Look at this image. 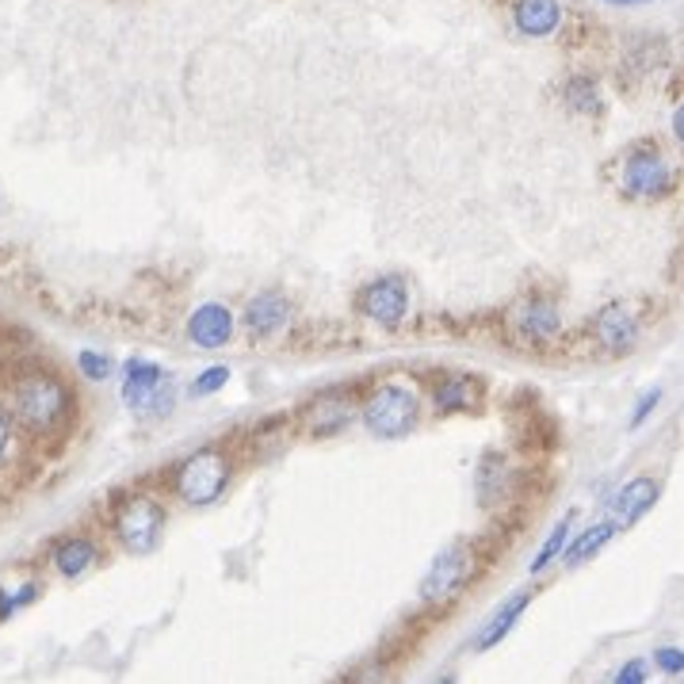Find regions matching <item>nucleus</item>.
Wrapping results in <instances>:
<instances>
[{"mask_svg":"<svg viewBox=\"0 0 684 684\" xmlns=\"http://www.w3.org/2000/svg\"><path fill=\"white\" fill-rule=\"evenodd\" d=\"M616 528H619L616 520H600V525L585 528V532L566 547V566H582V562H589L593 554H597L600 547H605L608 539L616 536Z\"/></svg>","mask_w":684,"mask_h":684,"instance_id":"nucleus-19","label":"nucleus"},{"mask_svg":"<svg viewBox=\"0 0 684 684\" xmlns=\"http://www.w3.org/2000/svg\"><path fill=\"white\" fill-rule=\"evenodd\" d=\"M306 417H310V432H313V437H333V432H341L344 424L352 421V394H344V390L321 394Z\"/></svg>","mask_w":684,"mask_h":684,"instance_id":"nucleus-12","label":"nucleus"},{"mask_svg":"<svg viewBox=\"0 0 684 684\" xmlns=\"http://www.w3.org/2000/svg\"><path fill=\"white\" fill-rule=\"evenodd\" d=\"M161 379H165V372H161L157 364H150V360H131V364H126V379H123V401L131 409L153 406L161 394Z\"/></svg>","mask_w":684,"mask_h":684,"instance_id":"nucleus-11","label":"nucleus"},{"mask_svg":"<svg viewBox=\"0 0 684 684\" xmlns=\"http://www.w3.org/2000/svg\"><path fill=\"white\" fill-rule=\"evenodd\" d=\"M562 92H566L570 108H577V111H597L600 108V92H597V85H593V77H570Z\"/></svg>","mask_w":684,"mask_h":684,"instance_id":"nucleus-21","label":"nucleus"},{"mask_svg":"<svg viewBox=\"0 0 684 684\" xmlns=\"http://www.w3.org/2000/svg\"><path fill=\"white\" fill-rule=\"evenodd\" d=\"M658 401H662V390H647V394H642V398H639V406H635V413H631V424H635V429H639V424L647 421V417H650V409H654Z\"/></svg>","mask_w":684,"mask_h":684,"instance_id":"nucleus-26","label":"nucleus"},{"mask_svg":"<svg viewBox=\"0 0 684 684\" xmlns=\"http://www.w3.org/2000/svg\"><path fill=\"white\" fill-rule=\"evenodd\" d=\"M474 574V551L466 543H452L448 551H440V559L429 566L421 582V600L440 605V600H452Z\"/></svg>","mask_w":684,"mask_h":684,"instance_id":"nucleus-6","label":"nucleus"},{"mask_svg":"<svg viewBox=\"0 0 684 684\" xmlns=\"http://www.w3.org/2000/svg\"><path fill=\"white\" fill-rule=\"evenodd\" d=\"M8 406H12V417L20 424H27L31 432H54L58 424L69 421L77 398L66 386V379L54 372H27L12 383V394H8Z\"/></svg>","mask_w":684,"mask_h":684,"instance_id":"nucleus-1","label":"nucleus"},{"mask_svg":"<svg viewBox=\"0 0 684 684\" xmlns=\"http://www.w3.org/2000/svg\"><path fill=\"white\" fill-rule=\"evenodd\" d=\"M8 444H12V413L0 409V463H4V455H8Z\"/></svg>","mask_w":684,"mask_h":684,"instance_id":"nucleus-28","label":"nucleus"},{"mask_svg":"<svg viewBox=\"0 0 684 684\" xmlns=\"http://www.w3.org/2000/svg\"><path fill=\"white\" fill-rule=\"evenodd\" d=\"M360 409H364L367 432H372V437H379V440L406 437V432L417 424V417H421L417 394L406 390V386H394V383H386V386H379V390H372V398H367Z\"/></svg>","mask_w":684,"mask_h":684,"instance_id":"nucleus-3","label":"nucleus"},{"mask_svg":"<svg viewBox=\"0 0 684 684\" xmlns=\"http://www.w3.org/2000/svg\"><path fill=\"white\" fill-rule=\"evenodd\" d=\"M593 337H597V344L608 352H631L635 341H639V318H635L624 302H611L597 313V321H593Z\"/></svg>","mask_w":684,"mask_h":684,"instance_id":"nucleus-8","label":"nucleus"},{"mask_svg":"<svg viewBox=\"0 0 684 684\" xmlns=\"http://www.w3.org/2000/svg\"><path fill=\"white\" fill-rule=\"evenodd\" d=\"M100 559V551H96V543L88 536H69V539H62L58 547H54V554H51V562H54V570H58L62 577H80L85 574L92 562Z\"/></svg>","mask_w":684,"mask_h":684,"instance_id":"nucleus-17","label":"nucleus"},{"mask_svg":"<svg viewBox=\"0 0 684 684\" xmlns=\"http://www.w3.org/2000/svg\"><path fill=\"white\" fill-rule=\"evenodd\" d=\"M77 367H80V375H85V379H92V383H100V379H108V375H111V360L100 356V352H80Z\"/></svg>","mask_w":684,"mask_h":684,"instance_id":"nucleus-23","label":"nucleus"},{"mask_svg":"<svg viewBox=\"0 0 684 684\" xmlns=\"http://www.w3.org/2000/svg\"><path fill=\"white\" fill-rule=\"evenodd\" d=\"M287 321H291V302H287L284 295H276V291L256 295V299L249 302V310H245V326L253 329L256 337L276 333V329L287 326Z\"/></svg>","mask_w":684,"mask_h":684,"instance_id":"nucleus-14","label":"nucleus"},{"mask_svg":"<svg viewBox=\"0 0 684 684\" xmlns=\"http://www.w3.org/2000/svg\"><path fill=\"white\" fill-rule=\"evenodd\" d=\"M356 306H360V313H364V318L375 321V326L398 329L401 318H406L409 291H406V284H401L398 276H383V279H372V284L360 291Z\"/></svg>","mask_w":684,"mask_h":684,"instance_id":"nucleus-7","label":"nucleus"},{"mask_svg":"<svg viewBox=\"0 0 684 684\" xmlns=\"http://www.w3.org/2000/svg\"><path fill=\"white\" fill-rule=\"evenodd\" d=\"M38 593H43V585H38V582L23 585L20 593H4V589H0V619H8L12 611H20L23 605H31V600H35Z\"/></svg>","mask_w":684,"mask_h":684,"instance_id":"nucleus-22","label":"nucleus"},{"mask_svg":"<svg viewBox=\"0 0 684 684\" xmlns=\"http://www.w3.org/2000/svg\"><path fill=\"white\" fill-rule=\"evenodd\" d=\"M230 471L233 463L222 448H199L176 466V494L188 505H214L230 486Z\"/></svg>","mask_w":684,"mask_h":684,"instance_id":"nucleus-2","label":"nucleus"},{"mask_svg":"<svg viewBox=\"0 0 684 684\" xmlns=\"http://www.w3.org/2000/svg\"><path fill=\"white\" fill-rule=\"evenodd\" d=\"M165 520L168 517H165V509H161V501H153L146 494H134L115 505L111 528H115L119 543L131 554H150L153 547L161 543V536H165Z\"/></svg>","mask_w":684,"mask_h":684,"instance_id":"nucleus-4","label":"nucleus"},{"mask_svg":"<svg viewBox=\"0 0 684 684\" xmlns=\"http://www.w3.org/2000/svg\"><path fill=\"white\" fill-rule=\"evenodd\" d=\"M673 134H677V142L684 146V103H681L677 111H673Z\"/></svg>","mask_w":684,"mask_h":684,"instance_id":"nucleus-29","label":"nucleus"},{"mask_svg":"<svg viewBox=\"0 0 684 684\" xmlns=\"http://www.w3.org/2000/svg\"><path fill=\"white\" fill-rule=\"evenodd\" d=\"M517 326L525 329L528 341H551V337L562 329V318H559V310H554L551 302L532 299L525 310L517 313Z\"/></svg>","mask_w":684,"mask_h":684,"instance_id":"nucleus-18","label":"nucleus"},{"mask_svg":"<svg viewBox=\"0 0 684 684\" xmlns=\"http://www.w3.org/2000/svg\"><path fill=\"white\" fill-rule=\"evenodd\" d=\"M611 684H647V662H627Z\"/></svg>","mask_w":684,"mask_h":684,"instance_id":"nucleus-27","label":"nucleus"},{"mask_svg":"<svg viewBox=\"0 0 684 684\" xmlns=\"http://www.w3.org/2000/svg\"><path fill=\"white\" fill-rule=\"evenodd\" d=\"M608 4H642V0H608Z\"/></svg>","mask_w":684,"mask_h":684,"instance_id":"nucleus-30","label":"nucleus"},{"mask_svg":"<svg viewBox=\"0 0 684 684\" xmlns=\"http://www.w3.org/2000/svg\"><path fill=\"white\" fill-rule=\"evenodd\" d=\"M654 665L662 673H684V650H677V647L654 650Z\"/></svg>","mask_w":684,"mask_h":684,"instance_id":"nucleus-25","label":"nucleus"},{"mask_svg":"<svg viewBox=\"0 0 684 684\" xmlns=\"http://www.w3.org/2000/svg\"><path fill=\"white\" fill-rule=\"evenodd\" d=\"M574 520H577L574 512H566V517H562V525H554V532L547 536V543L539 547V554L532 559V566H528V570H532V574H539V570H547L554 559H559L562 551H566V547H570V536H574Z\"/></svg>","mask_w":684,"mask_h":684,"instance_id":"nucleus-20","label":"nucleus"},{"mask_svg":"<svg viewBox=\"0 0 684 684\" xmlns=\"http://www.w3.org/2000/svg\"><path fill=\"white\" fill-rule=\"evenodd\" d=\"M230 333H233V313L219 302L199 306L188 318V337L196 341V349H207V352L222 349V344L230 341Z\"/></svg>","mask_w":684,"mask_h":684,"instance_id":"nucleus-9","label":"nucleus"},{"mask_svg":"<svg viewBox=\"0 0 684 684\" xmlns=\"http://www.w3.org/2000/svg\"><path fill=\"white\" fill-rule=\"evenodd\" d=\"M658 501V482L654 478H631L616 497H611V520L616 525H635L642 512H650Z\"/></svg>","mask_w":684,"mask_h":684,"instance_id":"nucleus-10","label":"nucleus"},{"mask_svg":"<svg viewBox=\"0 0 684 684\" xmlns=\"http://www.w3.org/2000/svg\"><path fill=\"white\" fill-rule=\"evenodd\" d=\"M528 600H532V593H517V597H509V600H505V605L497 608L494 616L486 619V624H482L478 639H474V650H494L497 642H501L505 635L512 631V624H517V619L525 616Z\"/></svg>","mask_w":684,"mask_h":684,"instance_id":"nucleus-16","label":"nucleus"},{"mask_svg":"<svg viewBox=\"0 0 684 684\" xmlns=\"http://www.w3.org/2000/svg\"><path fill=\"white\" fill-rule=\"evenodd\" d=\"M512 20H517L520 35L547 38V35H554V31H559L562 4H559V0H517V8H512Z\"/></svg>","mask_w":684,"mask_h":684,"instance_id":"nucleus-13","label":"nucleus"},{"mask_svg":"<svg viewBox=\"0 0 684 684\" xmlns=\"http://www.w3.org/2000/svg\"><path fill=\"white\" fill-rule=\"evenodd\" d=\"M227 383H230V367H207V372L191 383V394H196V398H207V394L222 390Z\"/></svg>","mask_w":684,"mask_h":684,"instance_id":"nucleus-24","label":"nucleus"},{"mask_svg":"<svg viewBox=\"0 0 684 684\" xmlns=\"http://www.w3.org/2000/svg\"><path fill=\"white\" fill-rule=\"evenodd\" d=\"M437 684H455V677H440Z\"/></svg>","mask_w":684,"mask_h":684,"instance_id":"nucleus-31","label":"nucleus"},{"mask_svg":"<svg viewBox=\"0 0 684 684\" xmlns=\"http://www.w3.org/2000/svg\"><path fill=\"white\" fill-rule=\"evenodd\" d=\"M432 401H437L440 413H466L482 401V383L474 375H452V379L437 383Z\"/></svg>","mask_w":684,"mask_h":684,"instance_id":"nucleus-15","label":"nucleus"},{"mask_svg":"<svg viewBox=\"0 0 684 684\" xmlns=\"http://www.w3.org/2000/svg\"><path fill=\"white\" fill-rule=\"evenodd\" d=\"M624 191L635 199H662L673 191V168L662 150L650 142H635L624 153Z\"/></svg>","mask_w":684,"mask_h":684,"instance_id":"nucleus-5","label":"nucleus"}]
</instances>
